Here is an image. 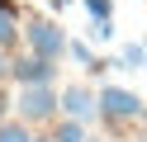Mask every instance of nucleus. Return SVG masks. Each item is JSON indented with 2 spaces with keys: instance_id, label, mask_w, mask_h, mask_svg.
Here are the masks:
<instances>
[{
  "instance_id": "nucleus-1",
  "label": "nucleus",
  "mask_w": 147,
  "mask_h": 142,
  "mask_svg": "<svg viewBox=\"0 0 147 142\" xmlns=\"http://www.w3.org/2000/svg\"><path fill=\"white\" fill-rule=\"evenodd\" d=\"M24 43H29V52H33V57L62 62V57H67V28H62L57 19H43V14H33L29 24H24Z\"/></svg>"
},
{
  "instance_id": "nucleus-2",
  "label": "nucleus",
  "mask_w": 147,
  "mask_h": 142,
  "mask_svg": "<svg viewBox=\"0 0 147 142\" xmlns=\"http://www.w3.org/2000/svg\"><path fill=\"white\" fill-rule=\"evenodd\" d=\"M24 123H52L57 118V90L52 85H19V100H14Z\"/></svg>"
},
{
  "instance_id": "nucleus-3",
  "label": "nucleus",
  "mask_w": 147,
  "mask_h": 142,
  "mask_svg": "<svg viewBox=\"0 0 147 142\" xmlns=\"http://www.w3.org/2000/svg\"><path fill=\"white\" fill-rule=\"evenodd\" d=\"M100 104V118L109 123V128H119V123H133L138 114H142V100H138L133 90H119V85H105V90L95 95Z\"/></svg>"
},
{
  "instance_id": "nucleus-4",
  "label": "nucleus",
  "mask_w": 147,
  "mask_h": 142,
  "mask_svg": "<svg viewBox=\"0 0 147 142\" xmlns=\"http://www.w3.org/2000/svg\"><path fill=\"white\" fill-rule=\"evenodd\" d=\"M57 109L67 114V118H81V123H95L100 118V104H95V95H90L86 85H67V90L57 95Z\"/></svg>"
},
{
  "instance_id": "nucleus-5",
  "label": "nucleus",
  "mask_w": 147,
  "mask_h": 142,
  "mask_svg": "<svg viewBox=\"0 0 147 142\" xmlns=\"http://www.w3.org/2000/svg\"><path fill=\"white\" fill-rule=\"evenodd\" d=\"M10 76L19 85H52V76H57V62H48V57H19V62H10Z\"/></svg>"
},
{
  "instance_id": "nucleus-6",
  "label": "nucleus",
  "mask_w": 147,
  "mask_h": 142,
  "mask_svg": "<svg viewBox=\"0 0 147 142\" xmlns=\"http://www.w3.org/2000/svg\"><path fill=\"white\" fill-rule=\"evenodd\" d=\"M14 43H19V9H14V0H0V52Z\"/></svg>"
},
{
  "instance_id": "nucleus-7",
  "label": "nucleus",
  "mask_w": 147,
  "mask_h": 142,
  "mask_svg": "<svg viewBox=\"0 0 147 142\" xmlns=\"http://www.w3.org/2000/svg\"><path fill=\"white\" fill-rule=\"evenodd\" d=\"M48 137L52 142H86V123L62 114V118H52V133H48Z\"/></svg>"
},
{
  "instance_id": "nucleus-8",
  "label": "nucleus",
  "mask_w": 147,
  "mask_h": 142,
  "mask_svg": "<svg viewBox=\"0 0 147 142\" xmlns=\"http://www.w3.org/2000/svg\"><path fill=\"white\" fill-rule=\"evenodd\" d=\"M114 66H128V71L147 66V43H123V47H119V62H114Z\"/></svg>"
},
{
  "instance_id": "nucleus-9",
  "label": "nucleus",
  "mask_w": 147,
  "mask_h": 142,
  "mask_svg": "<svg viewBox=\"0 0 147 142\" xmlns=\"http://www.w3.org/2000/svg\"><path fill=\"white\" fill-rule=\"evenodd\" d=\"M0 142H33V133L24 118H14V123H0Z\"/></svg>"
},
{
  "instance_id": "nucleus-10",
  "label": "nucleus",
  "mask_w": 147,
  "mask_h": 142,
  "mask_svg": "<svg viewBox=\"0 0 147 142\" xmlns=\"http://www.w3.org/2000/svg\"><path fill=\"white\" fill-rule=\"evenodd\" d=\"M90 19H114V0H81Z\"/></svg>"
},
{
  "instance_id": "nucleus-11",
  "label": "nucleus",
  "mask_w": 147,
  "mask_h": 142,
  "mask_svg": "<svg viewBox=\"0 0 147 142\" xmlns=\"http://www.w3.org/2000/svg\"><path fill=\"white\" fill-rule=\"evenodd\" d=\"M90 38L95 43H109L114 38V19H90Z\"/></svg>"
},
{
  "instance_id": "nucleus-12",
  "label": "nucleus",
  "mask_w": 147,
  "mask_h": 142,
  "mask_svg": "<svg viewBox=\"0 0 147 142\" xmlns=\"http://www.w3.org/2000/svg\"><path fill=\"white\" fill-rule=\"evenodd\" d=\"M0 76H10V62H5V57H0Z\"/></svg>"
},
{
  "instance_id": "nucleus-13",
  "label": "nucleus",
  "mask_w": 147,
  "mask_h": 142,
  "mask_svg": "<svg viewBox=\"0 0 147 142\" xmlns=\"http://www.w3.org/2000/svg\"><path fill=\"white\" fill-rule=\"evenodd\" d=\"M67 5H71V0H52V9H67Z\"/></svg>"
},
{
  "instance_id": "nucleus-14",
  "label": "nucleus",
  "mask_w": 147,
  "mask_h": 142,
  "mask_svg": "<svg viewBox=\"0 0 147 142\" xmlns=\"http://www.w3.org/2000/svg\"><path fill=\"white\" fill-rule=\"evenodd\" d=\"M138 123H142V128H147V104H142V114H138Z\"/></svg>"
},
{
  "instance_id": "nucleus-15",
  "label": "nucleus",
  "mask_w": 147,
  "mask_h": 142,
  "mask_svg": "<svg viewBox=\"0 0 147 142\" xmlns=\"http://www.w3.org/2000/svg\"><path fill=\"white\" fill-rule=\"evenodd\" d=\"M86 142H105V137H90V133H86Z\"/></svg>"
},
{
  "instance_id": "nucleus-16",
  "label": "nucleus",
  "mask_w": 147,
  "mask_h": 142,
  "mask_svg": "<svg viewBox=\"0 0 147 142\" xmlns=\"http://www.w3.org/2000/svg\"><path fill=\"white\" fill-rule=\"evenodd\" d=\"M138 142H147V137H138Z\"/></svg>"
}]
</instances>
